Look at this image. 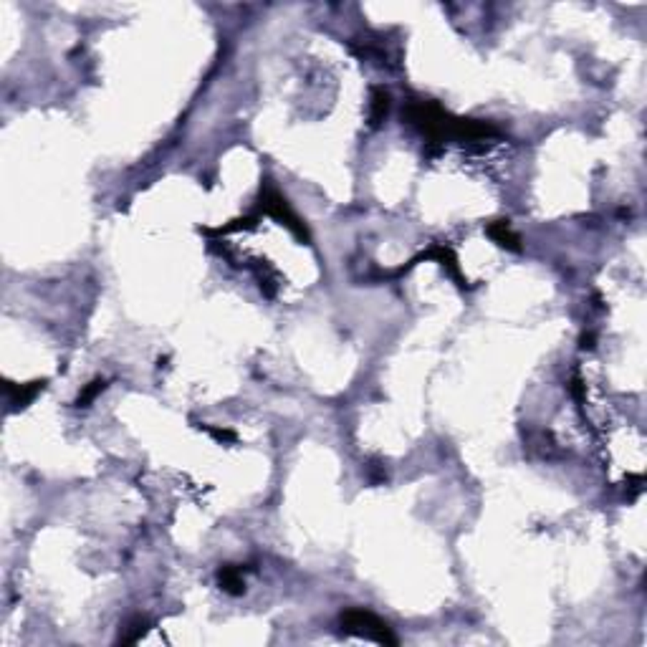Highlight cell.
Masks as SVG:
<instances>
[{
	"mask_svg": "<svg viewBox=\"0 0 647 647\" xmlns=\"http://www.w3.org/2000/svg\"><path fill=\"white\" fill-rule=\"evenodd\" d=\"M104 387H106V382H104V379H94V382L88 384V387H86V389H84V392H81V394H79V397H76V405H79V407H86V405H88V402L94 400L96 394H99V392H101V389H104Z\"/></svg>",
	"mask_w": 647,
	"mask_h": 647,
	"instance_id": "obj_7",
	"label": "cell"
},
{
	"mask_svg": "<svg viewBox=\"0 0 647 647\" xmlns=\"http://www.w3.org/2000/svg\"><path fill=\"white\" fill-rule=\"evenodd\" d=\"M207 433H210L212 437H218V440H236V433L233 430H218V428H207Z\"/></svg>",
	"mask_w": 647,
	"mask_h": 647,
	"instance_id": "obj_8",
	"label": "cell"
},
{
	"mask_svg": "<svg viewBox=\"0 0 647 647\" xmlns=\"http://www.w3.org/2000/svg\"><path fill=\"white\" fill-rule=\"evenodd\" d=\"M43 384H46V382H30V384H21V387H18V384H11V382H8V384H6L8 405H11L13 410H18V407H25L30 400H33L35 394L41 392Z\"/></svg>",
	"mask_w": 647,
	"mask_h": 647,
	"instance_id": "obj_3",
	"label": "cell"
},
{
	"mask_svg": "<svg viewBox=\"0 0 647 647\" xmlns=\"http://www.w3.org/2000/svg\"><path fill=\"white\" fill-rule=\"evenodd\" d=\"M488 236L493 238L498 246L508 248V251H521V243H518V236L508 228L506 220H498V223L488 225Z\"/></svg>",
	"mask_w": 647,
	"mask_h": 647,
	"instance_id": "obj_5",
	"label": "cell"
},
{
	"mask_svg": "<svg viewBox=\"0 0 647 647\" xmlns=\"http://www.w3.org/2000/svg\"><path fill=\"white\" fill-rule=\"evenodd\" d=\"M341 630L352 632V635L370 637V640L379 642V645H397V637L392 635L387 624L372 612L365 609H347L341 614Z\"/></svg>",
	"mask_w": 647,
	"mask_h": 647,
	"instance_id": "obj_1",
	"label": "cell"
},
{
	"mask_svg": "<svg viewBox=\"0 0 647 647\" xmlns=\"http://www.w3.org/2000/svg\"><path fill=\"white\" fill-rule=\"evenodd\" d=\"M389 112V94L384 88H372V101H370V124L372 127H379L384 122Z\"/></svg>",
	"mask_w": 647,
	"mask_h": 647,
	"instance_id": "obj_4",
	"label": "cell"
},
{
	"mask_svg": "<svg viewBox=\"0 0 647 647\" xmlns=\"http://www.w3.org/2000/svg\"><path fill=\"white\" fill-rule=\"evenodd\" d=\"M263 207H265V212H271V215H273L276 220H281V223L286 225V228H289L296 238H301V241H307V238H309V233H307V228H304V223H301V220L296 218L294 212H291V207L286 205V200H283V197H281L278 193H265Z\"/></svg>",
	"mask_w": 647,
	"mask_h": 647,
	"instance_id": "obj_2",
	"label": "cell"
},
{
	"mask_svg": "<svg viewBox=\"0 0 647 647\" xmlns=\"http://www.w3.org/2000/svg\"><path fill=\"white\" fill-rule=\"evenodd\" d=\"M218 582L228 595H243V574L238 566H223L218 571Z\"/></svg>",
	"mask_w": 647,
	"mask_h": 647,
	"instance_id": "obj_6",
	"label": "cell"
}]
</instances>
